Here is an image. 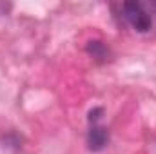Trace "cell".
Segmentation results:
<instances>
[{"label": "cell", "instance_id": "obj_1", "mask_svg": "<svg viewBox=\"0 0 156 154\" xmlns=\"http://www.w3.org/2000/svg\"><path fill=\"white\" fill-rule=\"evenodd\" d=\"M122 7H123V16L133 29H136L138 33H147L151 29L153 18L140 2H125Z\"/></svg>", "mask_w": 156, "mask_h": 154}, {"label": "cell", "instance_id": "obj_2", "mask_svg": "<svg viewBox=\"0 0 156 154\" xmlns=\"http://www.w3.org/2000/svg\"><path fill=\"white\" fill-rule=\"evenodd\" d=\"M109 142V132L102 125H93L87 134V145L91 151H102Z\"/></svg>", "mask_w": 156, "mask_h": 154}, {"label": "cell", "instance_id": "obj_3", "mask_svg": "<svg viewBox=\"0 0 156 154\" xmlns=\"http://www.w3.org/2000/svg\"><path fill=\"white\" fill-rule=\"evenodd\" d=\"M87 53H89L93 58H96V60H105L107 54H109V49L105 47L104 42H100V40H91V42L87 44Z\"/></svg>", "mask_w": 156, "mask_h": 154}, {"label": "cell", "instance_id": "obj_4", "mask_svg": "<svg viewBox=\"0 0 156 154\" xmlns=\"http://www.w3.org/2000/svg\"><path fill=\"white\" fill-rule=\"evenodd\" d=\"M102 113H104V109H102V107H96V109H93V111L89 113V121L94 125V123H96V121L102 118Z\"/></svg>", "mask_w": 156, "mask_h": 154}]
</instances>
